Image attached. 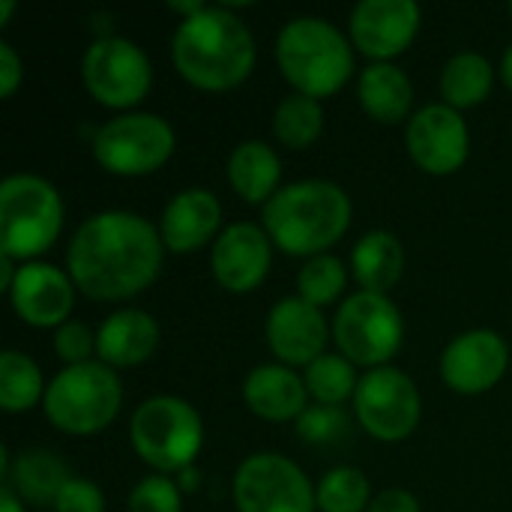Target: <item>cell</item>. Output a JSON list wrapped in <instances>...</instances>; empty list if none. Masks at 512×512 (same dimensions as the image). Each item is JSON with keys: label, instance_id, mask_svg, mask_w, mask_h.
Returning a JSON list of instances; mask_svg holds the SVG:
<instances>
[{"label": "cell", "instance_id": "cell-1", "mask_svg": "<svg viewBox=\"0 0 512 512\" xmlns=\"http://www.w3.org/2000/svg\"><path fill=\"white\" fill-rule=\"evenodd\" d=\"M165 243L159 228L129 210H105L84 219L66 249L75 288L93 300H129L162 273Z\"/></svg>", "mask_w": 512, "mask_h": 512}, {"label": "cell", "instance_id": "cell-2", "mask_svg": "<svg viewBox=\"0 0 512 512\" xmlns=\"http://www.w3.org/2000/svg\"><path fill=\"white\" fill-rule=\"evenodd\" d=\"M171 57L183 81L219 93L243 84L255 69V39L228 6H207L177 24Z\"/></svg>", "mask_w": 512, "mask_h": 512}, {"label": "cell", "instance_id": "cell-3", "mask_svg": "<svg viewBox=\"0 0 512 512\" xmlns=\"http://www.w3.org/2000/svg\"><path fill=\"white\" fill-rule=\"evenodd\" d=\"M351 198L330 180H300L282 186L264 204V231L288 255L315 258L345 237Z\"/></svg>", "mask_w": 512, "mask_h": 512}, {"label": "cell", "instance_id": "cell-4", "mask_svg": "<svg viewBox=\"0 0 512 512\" xmlns=\"http://www.w3.org/2000/svg\"><path fill=\"white\" fill-rule=\"evenodd\" d=\"M276 60L297 93L321 99L342 90L351 78L354 45L327 18L303 15L279 30Z\"/></svg>", "mask_w": 512, "mask_h": 512}, {"label": "cell", "instance_id": "cell-5", "mask_svg": "<svg viewBox=\"0 0 512 512\" xmlns=\"http://www.w3.org/2000/svg\"><path fill=\"white\" fill-rule=\"evenodd\" d=\"M63 228L60 192L36 174H12L0 183V255L36 258L54 246Z\"/></svg>", "mask_w": 512, "mask_h": 512}, {"label": "cell", "instance_id": "cell-6", "mask_svg": "<svg viewBox=\"0 0 512 512\" xmlns=\"http://www.w3.org/2000/svg\"><path fill=\"white\" fill-rule=\"evenodd\" d=\"M123 405V387L111 366H66L45 390L42 408L51 426L66 435H96L114 423Z\"/></svg>", "mask_w": 512, "mask_h": 512}, {"label": "cell", "instance_id": "cell-7", "mask_svg": "<svg viewBox=\"0 0 512 512\" xmlns=\"http://www.w3.org/2000/svg\"><path fill=\"white\" fill-rule=\"evenodd\" d=\"M129 438L141 462L168 477L174 471L183 474L195 462L204 444V423L186 399L153 396L135 408Z\"/></svg>", "mask_w": 512, "mask_h": 512}, {"label": "cell", "instance_id": "cell-8", "mask_svg": "<svg viewBox=\"0 0 512 512\" xmlns=\"http://www.w3.org/2000/svg\"><path fill=\"white\" fill-rule=\"evenodd\" d=\"M333 339L339 345V354L348 357L354 366L381 369L402 348L405 318L387 294L357 291L339 306Z\"/></svg>", "mask_w": 512, "mask_h": 512}, {"label": "cell", "instance_id": "cell-9", "mask_svg": "<svg viewBox=\"0 0 512 512\" xmlns=\"http://www.w3.org/2000/svg\"><path fill=\"white\" fill-rule=\"evenodd\" d=\"M174 153V129L159 114L135 111L102 123L93 135V156L108 174L141 177L162 168Z\"/></svg>", "mask_w": 512, "mask_h": 512}, {"label": "cell", "instance_id": "cell-10", "mask_svg": "<svg viewBox=\"0 0 512 512\" xmlns=\"http://www.w3.org/2000/svg\"><path fill=\"white\" fill-rule=\"evenodd\" d=\"M81 78L87 93L105 108H132L138 105L150 84L153 69L147 54L123 36H102L90 42L81 60Z\"/></svg>", "mask_w": 512, "mask_h": 512}, {"label": "cell", "instance_id": "cell-11", "mask_svg": "<svg viewBox=\"0 0 512 512\" xmlns=\"http://www.w3.org/2000/svg\"><path fill=\"white\" fill-rule=\"evenodd\" d=\"M237 512H315L318 498L309 477L279 453H255L234 474Z\"/></svg>", "mask_w": 512, "mask_h": 512}, {"label": "cell", "instance_id": "cell-12", "mask_svg": "<svg viewBox=\"0 0 512 512\" xmlns=\"http://www.w3.org/2000/svg\"><path fill=\"white\" fill-rule=\"evenodd\" d=\"M420 390L402 369L381 366L360 378L354 411L360 426L384 444L405 441L420 423Z\"/></svg>", "mask_w": 512, "mask_h": 512}, {"label": "cell", "instance_id": "cell-13", "mask_svg": "<svg viewBox=\"0 0 512 512\" xmlns=\"http://www.w3.org/2000/svg\"><path fill=\"white\" fill-rule=\"evenodd\" d=\"M405 144L420 171L447 177V174H456L468 162L471 135H468L465 117L447 102H441V105L420 108L408 120Z\"/></svg>", "mask_w": 512, "mask_h": 512}, {"label": "cell", "instance_id": "cell-14", "mask_svg": "<svg viewBox=\"0 0 512 512\" xmlns=\"http://www.w3.org/2000/svg\"><path fill=\"white\" fill-rule=\"evenodd\" d=\"M420 21L423 12L414 0H363L351 9V45L375 63H390L414 42Z\"/></svg>", "mask_w": 512, "mask_h": 512}, {"label": "cell", "instance_id": "cell-15", "mask_svg": "<svg viewBox=\"0 0 512 512\" xmlns=\"http://www.w3.org/2000/svg\"><path fill=\"white\" fill-rule=\"evenodd\" d=\"M510 366V348L495 330H468L456 336L441 357V378L465 396L489 393Z\"/></svg>", "mask_w": 512, "mask_h": 512}, {"label": "cell", "instance_id": "cell-16", "mask_svg": "<svg viewBox=\"0 0 512 512\" xmlns=\"http://www.w3.org/2000/svg\"><path fill=\"white\" fill-rule=\"evenodd\" d=\"M270 237L255 222H234L228 225L213 246L210 270L216 282L231 294L255 291L267 270H270Z\"/></svg>", "mask_w": 512, "mask_h": 512}, {"label": "cell", "instance_id": "cell-17", "mask_svg": "<svg viewBox=\"0 0 512 512\" xmlns=\"http://www.w3.org/2000/svg\"><path fill=\"white\" fill-rule=\"evenodd\" d=\"M9 300L30 327H63L75 306V282L54 264H21Z\"/></svg>", "mask_w": 512, "mask_h": 512}, {"label": "cell", "instance_id": "cell-18", "mask_svg": "<svg viewBox=\"0 0 512 512\" xmlns=\"http://www.w3.org/2000/svg\"><path fill=\"white\" fill-rule=\"evenodd\" d=\"M330 330L318 306L303 297L279 300L267 315V345L282 366H312L324 357Z\"/></svg>", "mask_w": 512, "mask_h": 512}, {"label": "cell", "instance_id": "cell-19", "mask_svg": "<svg viewBox=\"0 0 512 512\" xmlns=\"http://www.w3.org/2000/svg\"><path fill=\"white\" fill-rule=\"evenodd\" d=\"M222 222V207L219 198L210 189H183L177 192L159 219V237L168 252L186 255L201 249L219 228Z\"/></svg>", "mask_w": 512, "mask_h": 512}, {"label": "cell", "instance_id": "cell-20", "mask_svg": "<svg viewBox=\"0 0 512 512\" xmlns=\"http://www.w3.org/2000/svg\"><path fill=\"white\" fill-rule=\"evenodd\" d=\"M243 399L249 405V411L261 420L270 423H288V420H300V414L309 408V390L306 381L297 378L288 366L282 363H267V366H255L246 375L243 384Z\"/></svg>", "mask_w": 512, "mask_h": 512}, {"label": "cell", "instance_id": "cell-21", "mask_svg": "<svg viewBox=\"0 0 512 512\" xmlns=\"http://www.w3.org/2000/svg\"><path fill=\"white\" fill-rule=\"evenodd\" d=\"M159 345V324L141 309H120L108 315L96 333V354L111 369L141 366Z\"/></svg>", "mask_w": 512, "mask_h": 512}, {"label": "cell", "instance_id": "cell-22", "mask_svg": "<svg viewBox=\"0 0 512 512\" xmlns=\"http://www.w3.org/2000/svg\"><path fill=\"white\" fill-rule=\"evenodd\" d=\"M351 270L363 291L387 294L399 285L405 273V249L393 231H369L357 240L351 252Z\"/></svg>", "mask_w": 512, "mask_h": 512}, {"label": "cell", "instance_id": "cell-23", "mask_svg": "<svg viewBox=\"0 0 512 512\" xmlns=\"http://www.w3.org/2000/svg\"><path fill=\"white\" fill-rule=\"evenodd\" d=\"M357 96L363 111L378 123H399L414 105V87L396 63H369L360 72Z\"/></svg>", "mask_w": 512, "mask_h": 512}, {"label": "cell", "instance_id": "cell-24", "mask_svg": "<svg viewBox=\"0 0 512 512\" xmlns=\"http://www.w3.org/2000/svg\"><path fill=\"white\" fill-rule=\"evenodd\" d=\"M231 189L249 204H267L282 186V162L273 147L264 141H243L228 159Z\"/></svg>", "mask_w": 512, "mask_h": 512}, {"label": "cell", "instance_id": "cell-25", "mask_svg": "<svg viewBox=\"0 0 512 512\" xmlns=\"http://www.w3.org/2000/svg\"><path fill=\"white\" fill-rule=\"evenodd\" d=\"M6 486L21 498L30 501L36 507H45L57 501V495L63 492V486L72 480L66 462L60 456H54L51 450H27L21 456H15L12 468H6Z\"/></svg>", "mask_w": 512, "mask_h": 512}, {"label": "cell", "instance_id": "cell-26", "mask_svg": "<svg viewBox=\"0 0 512 512\" xmlns=\"http://www.w3.org/2000/svg\"><path fill=\"white\" fill-rule=\"evenodd\" d=\"M492 84H495V69L477 51H462L450 57L441 72V96L456 111L486 102V96L492 93Z\"/></svg>", "mask_w": 512, "mask_h": 512}, {"label": "cell", "instance_id": "cell-27", "mask_svg": "<svg viewBox=\"0 0 512 512\" xmlns=\"http://www.w3.org/2000/svg\"><path fill=\"white\" fill-rule=\"evenodd\" d=\"M45 381L33 357L21 351H3L0 354V408L6 414L30 411L36 402L45 399Z\"/></svg>", "mask_w": 512, "mask_h": 512}, {"label": "cell", "instance_id": "cell-28", "mask_svg": "<svg viewBox=\"0 0 512 512\" xmlns=\"http://www.w3.org/2000/svg\"><path fill=\"white\" fill-rule=\"evenodd\" d=\"M321 129H324V108L318 99L291 93L279 102L276 117H273V132L285 147L306 150L318 141Z\"/></svg>", "mask_w": 512, "mask_h": 512}, {"label": "cell", "instance_id": "cell-29", "mask_svg": "<svg viewBox=\"0 0 512 512\" xmlns=\"http://www.w3.org/2000/svg\"><path fill=\"white\" fill-rule=\"evenodd\" d=\"M306 390L318 405L342 408L345 399L357 393V369L342 354H324L312 366H306Z\"/></svg>", "mask_w": 512, "mask_h": 512}, {"label": "cell", "instance_id": "cell-30", "mask_svg": "<svg viewBox=\"0 0 512 512\" xmlns=\"http://www.w3.org/2000/svg\"><path fill=\"white\" fill-rule=\"evenodd\" d=\"M315 498L321 512H366L372 504L366 474L348 465L327 471L315 489Z\"/></svg>", "mask_w": 512, "mask_h": 512}, {"label": "cell", "instance_id": "cell-31", "mask_svg": "<svg viewBox=\"0 0 512 512\" xmlns=\"http://www.w3.org/2000/svg\"><path fill=\"white\" fill-rule=\"evenodd\" d=\"M345 282H348V273H345V264L336 255H315L297 273L300 297L306 303L318 306V309L336 303V297L345 291Z\"/></svg>", "mask_w": 512, "mask_h": 512}, {"label": "cell", "instance_id": "cell-32", "mask_svg": "<svg viewBox=\"0 0 512 512\" xmlns=\"http://www.w3.org/2000/svg\"><path fill=\"white\" fill-rule=\"evenodd\" d=\"M297 435H300V441L315 444V447L342 441L348 435V414L333 405L306 408L297 420Z\"/></svg>", "mask_w": 512, "mask_h": 512}, {"label": "cell", "instance_id": "cell-33", "mask_svg": "<svg viewBox=\"0 0 512 512\" xmlns=\"http://www.w3.org/2000/svg\"><path fill=\"white\" fill-rule=\"evenodd\" d=\"M183 501H180V486L174 480H168L165 474H153L144 477L129 501H126V512H180Z\"/></svg>", "mask_w": 512, "mask_h": 512}, {"label": "cell", "instance_id": "cell-34", "mask_svg": "<svg viewBox=\"0 0 512 512\" xmlns=\"http://www.w3.org/2000/svg\"><path fill=\"white\" fill-rule=\"evenodd\" d=\"M54 351L66 366H84L93 363V351H96V333L84 324V321H66L63 327H57L54 333Z\"/></svg>", "mask_w": 512, "mask_h": 512}, {"label": "cell", "instance_id": "cell-35", "mask_svg": "<svg viewBox=\"0 0 512 512\" xmlns=\"http://www.w3.org/2000/svg\"><path fill=\"white\" fill-rule=\"evenodd\" d=\"M54 512H105V495L90 480L72 477L57 495Z\"/></svg>", "mask_w": 512, "mask_h": 512}, {"label": "cell", "instance_id": "cell-36", "mask_svg": "<svg viewBox=\"0 0 512 512\" xmlns=\"http://www.w3.org/2000/svg\"><path fill=\"white\" fill-rule=\"evenodd\" d=\"M21 78H24L21 57L15 54V48L9 42H0V96L9 99L18 90Z\"/></svg>", "mask_w": 512, "mask_h": 512}, {"label": "cell", "instance_id": "cell-37", "mask_svg": "<svg viewBox=\"0 0 512 512\" xmlns=\"http://www.w3.org/2000/svg\"><path fill=\"white\" fill-rule=\"evenodd\" d=\"M366 512H420V501L408 489H384L372 498Z\"/></svg>", "mask_w": 512, "mask_h": 512}, {"label": "cell", "instance_id": "cell-38", "mask_svg": "<svg viewBox=\"0 0 512 512\" xmlns=\"http://www.w3.org/2000/svg\"><path fill=\"white\" fill-rule=\"evenodd\" d=\"M0 512H24V507H21V498L3 483V489H0Z\"/></svg>", "mask_w": 512, "mask_h": 512}, {"label": "cell", "instance_id": "cell-39", "mask_svg": "<svg viewBox=\"0 0 512 512\" xmlns=\"http://www.w3.org/2000/svg\"><path fill=\"white\" fill-rule=\"evenodd\" d=\"M210 3H201V0H192V3H168V9L171 12H180L183 18H192V15H198V12H204Z\"/></svg>", "mask_w": 512, "mask_h": 512}, {"label": "cell", "instance_id": "cell-40", "mask_svg": "<svg viewBox=\"0 0 512 512\" xmlns=\"http://www.w3.org/2000/svg\"><path fill=\"white\" fill-rule=\"evenodd\" d=\"M501 78H504V84L512 90V45L504 51V57H501Z\"/></svg>", "mask_w": 512, "mask_h": 512}, {"label": "cell", "instance_id": "cell-41", "mask_svg": "<svg viewBox=\"0 0 512 512\" xmlns=\"http://www.w3.org/2000/svg\"><path fill=\"white\" fill-rule=\"evenodd\" d=\"M15 12V3L12 0H0V27H6L9 15Z\"/></svg>", "mask_w": 512, "mask_h": 512}, {"label": "cell", "instance_id": "cell-42", "mask_svg": "<svg viewBox=\"0 0 512 512\" xmlns=\"http://www.w3.org/2000/svg\"><path fill=\"white\" fill-rule=\"evenodd\" d=\"M195 486H198V474L186 468V471H183V489H195Z\"/></svg>", "mask_w": 512, "mask_h": 512}]
</instances>
